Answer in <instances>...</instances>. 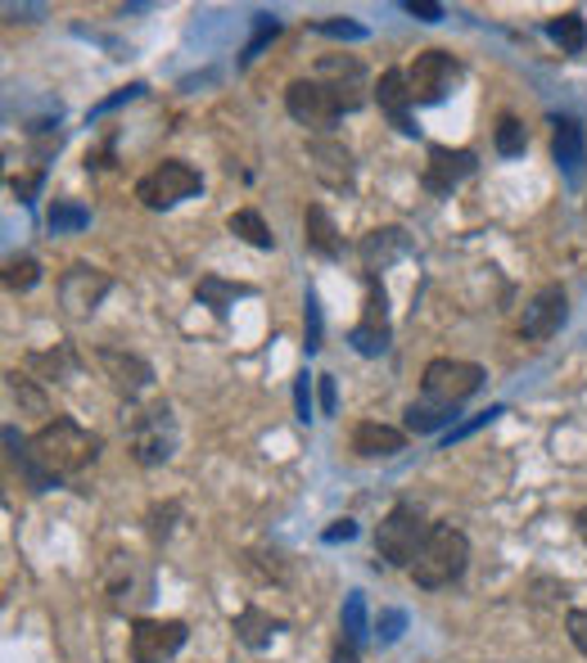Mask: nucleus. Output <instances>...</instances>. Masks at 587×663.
<instances>
[{
  "label": "nucleus",
  "instance_id": "f257e3e1",
  "mask_svg": "<svg viewBox=\"0 0 587 663\" xmlns=\"http://www.w3.org/2000/svg\"><path fill=\"white\" fill-rule=\"evenodd\" d=\"M100 434H91V429H82L78 420H69V416H54V420H45L32 438H28V451H32V460L37 466L59 483V479H69V475H82L91 460L100 456Z\"/></svg>",
  "mask_w": 587,
  "mask_h": 663
},
{
  "label": "nucleus",
  "instance_id": "f03ea898",
  "mask_svg": "<svg viewBox=\"0 0 587 663\" xmlns=\"http://www.w3.org/2000/svg\"><path fill=\"white\" fill-rule=\"evenodd\" d=\"M429 533H434V523L425 519V510L412 506V501H398L375 528V564L384 560L394 569H412L421 547L429 542Z\"/></svg>",
  "mask_w": 587,
  "mask_h": 663
},
{
  "label": "nucleus",
  "instance_id": "7ed1b4c3",
  "mask_svg": "<svg viewBox=\"0 0 587 663\" xmlns=\"http://www.w3.org/2000/svg\"><path fill=\"white\" fill-rule=\"evenodd\" d=\"M466 564H470V538L452 523H434L429 542L421 547V555L412 564V578H416V586L438 591V586H452L456 578H462Z\"/></svg>",
  "mask_w": 587,
  "mask_h": 663
},
{
  "label": "nucleus",
  "instance_id": "20e7f679",
  "mask_svg": "<svg viewBox=\"0 0 587 663\" xmlns=\"http://www.w3.org/2000/svg\"><path fill=\"white\" fill-rule=\"evenodd\" d=\"M479 388H484V366L456 361V357H434L425 366V379H421V397H425V402L452 407V411H462Z\"/></svg>",
  "mask_w": 587,
  "mask_h": 663
},
{
  "label": "nucleus",
  "instance_id": "39448f33",
  "mask_svg": "<svg viewBox=\"0 0 587 663\" xmlns=\"http://www.w3.org/2000/svg\"><path fill=\"white\" fill-rule=\"evenodd\" d=\"M204 190V176L194 172L190 163H181V159H163L159 167H150L141 181H136V198L145 208H154V213H168V208H176L181 198H194Z\"/></svg>",
  "mask_w": 587,
  "mask_h": 663
},
{
  "label": "nucleus",
  "instance_id": "423d86ee",
  "mask_svg": "<svg viewBox=\"0 0 587 663\" xmlns=\"http://www.w3.org/2000/svg\"><path fill=\"white\" fill-rule=\"evenodd\" d=\"M407 82H412L416 104H438V100H447V91L456 82H462V59L452 50H421L407 69Z\"/></svg>",
  "mask_w": 587,
  "mask_h": 663
},
{
  "label": "nucleus",
  "instance_id": "0eeeda50",
  "mask_svg": "<svg viewBox=\"0 0 587 663\" xmlns=\"http://www.w3.org/2000/svg\"><path fill=\"white\" fill-rule=\"evenodd\" d=\"M176 451V420L168 402H154L150 411L132 416V456L141 466H163Z\"/></svg>",
  "mask_w": 587,
  "mask_h": 663
},
{
  "label": "nucleus",
  "instance_id": "6e6552de",
  "mask_svg": "<svg viewBox=\"0 0 587 663\" xmlns=\"http://www.w3.org/2000/svg\"><path fill=\"white\" fill-rule=\"evenodd\" d=\"M285 109H290V118L298 122V126H307V131H331L335 122H340V100L325 91L316 78H298V82H290V91H285Z\"/></svg>",
  "mask_w": 587,
  "mask_h": 663
},
{
  "label": "nucleus",
  "instance_id": "1a4fd4ad",
  "mask_svg": "<svg viewBox=\"0 0 587 663\" xmlns=\"http://www.w3.org/2000/svg\"><path fill=\"white\" fill-rule=\"evenodd\" d=\"M109 289H113V276L91 267V262H73V267L59 276V303L69 316H91Z\"/></svg>",
  "mask_w": 587,
  "mask_h": 663
},
{
  "label": "nucleus",
  "instance_id": "9d476101",
  "mask_svg": "<svg viewBox=\"0 0 587 663\" xmlns=\"http://www.w3.org/2000/svg\"><path fill=\"white\" fill-rule=\"evenodd\" d=\"M190 628L181 619H136L132 623V663H168L185 645Z\"/></svg>",
  "mask_w": 587,
  "mask_h": 663
},
{
  "label": "nucleus",
  "instance_id": "9b49d317",
  "mask_svg": "<svg viewBox=\"0 0 587 663\" xmlns=\"http://www.w3.org/2000/svg\"><path fill=\"white\" fill-rule=\"evenodd\" d=\"M316 82L340 100V109H344V113H353V109H362V104H366V69H362L357 59H348V54H331V59H321V63H316Z\"/></svg>",
  "mask_w": 587,
  "mask_h": 663
},
{
  "label": "nucleus",
  "instance_id": "f8f14e48",
  "mask_svg": "<svg viewBox=\"0 0 587 663\" xmlns=\"http://www.w3.org/2000/svg\"><path fill=\"white\" fill-rule=\"evenodd\" d=\"M95 361H100V370H104V379L126 397V402H136V397L154 384V366L145 361V357H136V353H122V348H100L95 353Z\"/></svg>",
  "mask_w": 587,
  "mask_h": 663
},
{
  "label": "nucleus",
  "instance_id": "ddd939ff",
  "mask_svg": "<svg viewBox=\"0 0 587 663\" xmlns=\"http://www.w3.org/2000/svg\"><path fill=\"white\" fill-rule=\"evenodd\" d=\"M307 167H312V176H316L325 190H348V185H353V172H357L348 145H340V141H331V136L307 141Z\"/></svg>",
  "mask_w": 587,
  "mask_h": 663
},
{
  "label": "nucleus",
  "instance_id": "4468645a",
  "mask_svg": "<svg viewBox=\"0 0 587 663\" xmlns=\"http://www.w3.org/2000/svg\"><path fill=\"white\" fill-rule=\"evenodd\" d=\"M407 253H412V239H407L403 226H375V231L362 235V244H357L362 272L375 276V280H379V272H388V267H394L398 257H407Z\"/></svg>",
  "mask_w": 587,
  "mask_h": 663
},
{
  "label": "nucleus",
  "instance_id": "2eb2a0df",
  "mask_svg": "<svg viewBox=\"0 0 587 663\" xmlns=\"http://www.w3.org/2000/svg\"><path fill=\"white\" fill-rule=\"evenodd\" d=\"M475 163H479L475 150H447V145H434L421 185H425L429 194H452L456 185H462V181L475 172Z\"/></svg>",
  "mask_w": 587,
  "mask_h": 663
},
{
  "label": "nucleus",
  "instance_id": "dca6fc26",
  "mask_svg": "<svg viewBox=\"0 0 587 663\" xmlns=\"http://www.w3.org/2000/svg\"><path fill=\"white\" fill-rule=\"evenodd\" d=\"M551 159L556 167L578 185L587 167V131L578 118H551Z\"/></svg>",
  "mask_w": 587,
  "mask_h": 663
},
{
  "label": "nucleus",
  "instance_id": "f3484780",
  "mask_svg": "<svg viewBox=\"0 0 587 663\" xmlns=\"http://www.w3.org/2000/svg\"><path fill=\"white\" fill-rule=\"evenodd\" d=\"M565 325V289L560 285H543L534 298H529V307H525V320H519V335L525 339H551L556 329Z\"/></svg>",
  "mask_w": 587,
  "mask_h": 663
},
{
  "label": "nucleus",
  "instance_id": "a211bd4d",
  "mask_svg": "<svg viewBox=\"0 0 587 663\" xmlns=\"http://www.w3.org/2000/svg\"><path fill=\"white\" fill-rule=\"evenodd\" d=\"M375 100H379V109L388 113V122H394L403 136H416V122H412V82H407V69H388V73H379V82H375Z\"/></svg>",
  "mask_w": 587,
  "mask_h": 663
},
{
  "label": "nucleus",
  "instance_id": "6ab92c4d",
  "mask_svg": "<svg viewBox=\"0 0 587 663\" xmlns=\"http://www.w3.org/2000/svg\"><path fill=\"white\" fill-rule=\"evenodd\" d=\"M403 447H407V434H403V429H394V425L362 420V425L353 429V451H357V456H366V460H375V456H398Z\"/></svg>",
  "mask_w": 587,
  "mask_h": 663
},
{
  "label": "nucleus",
  "instance_id": "aec40b11",
  "mask_svg": "<svg viewBox=\"0 0 587 663\" xmlns=\"http://www.w3.org/2000/svg\"><path fill=\"white\" fill-rule=\"evenodd\" d=\"M303 239H307V248L312 253H321V257H344V239H340V226H335V217L325 213L321 204H312L307 213H303Z\"/></svg>",
  "mask_w": 587,
  "mask_h": 663
},
{
  "label": "nucleus",
  "instance_id": "412c9836",
  "mask_svg": "<svg viewBox=\"0 0 587 663\" xmlns=\"http://www.w3.org/2000/svg\"><path fill=\"white\" fill-rule=\"evenodd\" d=\"M231 628H235V636H240L249 650H263V645H272V636H276V632H285V623H281V619H272L267 610H253V605H249V610H240Z\"/></svg>",
  "mask_w": 587,
  "mask_h": 663
},
{
  "label": "nucleus",
  "instance_id": "4be33fe9",
  "mask_svg": "<svg viewBox=\"0 0 587 663\" xmlns=\"http://www.w3.org/2000/svg\"><path fill=\"white\" fill-rule=\"evenodd\" d=\"M547 37H551L565 54H583V50H587V19H583L578 10H565V14H556V19L547 23Z\"/></svg>",
  "mask_w": 587,
  "mask_h": 663
},
{
  "label": "nucleus",
  "instance_id": "5701e85b",
  "mask_svg": "<svg viewBox=\"0 0 587 663\" xmlns=\"http://www.w3.org/2000/svg\"><path fill=\"white\" fill-rule=\"evenodd\" d=\"M231 235H240L244 244H253V248H276V235L267 231V222H263V213H253V208H240V213H231Z\"/></svg>",
  "mask_w": 587,
  "mask_h": 663
},
{
  "label": "nucleus",
  "instance_id": "b1692460",
  "mask_svg": "<svg viewBox=\"0 0 587 663\" xmlns=\"http://www.w3.org/2000/svg\"><path fill=\"white\" fill-rule=\"evenodd\" d=\"M50 235H69V231H87L91 226V213L78 204V198H54L50 204V217H45Z\"/></svg>",
  "mask_w": 587,
  "mask_h": 663
},
{
  "label": "nucleus",
  "instance_id": "393cba45",
  "mask_svg": "<svg viewBox=\"0 0 587 663\" xmlns=\"http://www.w3.org/2000/svg\"><path fill=\"white\" fill-rule=\"evenodd\" d=\"M403 420H407V434H434V429H443V425H452L456 420V411L452 407H434V402H412L407 411H403Z\"/></svg>",
  "mask_w": 587,
  "mask_h": 663
},
{
  "label": "nucleus",
  "instance_id": "a878e982",
  "mask_svg": "<svg viewBox=\"0 0 587 663\" xmlns=\"http://www.w3.org/2000/svg\"><path fill=\"white\" fill-rule=\"evenodd\" d=\"M493 145H497V154H502V159L525 154V145H529V131H525V122H519V118H510V113H502V118H497V131H493Z\"/></svg>",
  "mask_w": 587,
  "mask_h": 663
},
{
  "label": "nucleus",
  "instance_id": "bb28decb",
  "mask_svg": "<svg viewBox=\"0 0 587 663\" xmlns=\"http://www.w3.org/2000/svg\"><path fill=\"white\" fill-rule=\"evenodd\" d=\"M28 370H41L45 379H63V375L78 370V357H73L69 344H59V353H32V357H28Z\"/></svg>",
  "mask_w": 587,
  "mask_h": 663
},
{
  "label": "nucleus",
  "instance_id": "cd10ccee",
  "mask_svg": "<svg viewBox=\"0 0 587 663\" xmlns=\"http://www.w3.org/2000/svg\"><path fill=\"white\" fill-rule=\"evenodd\" d=\"M37 280H41V262H37V257L23 253V257H10V262H6V289H10V294H28Z\"/></svg>",
  "mask_w": 587,
  "mask_h": 663
},
{
  "label": "nucleus",
  "instance_id": "c85d7f7f",
  "mask_svg": "<svg viewBox=\"0 0 587 663\" xmlns=\"http://www.w3.org/2000/svg\"><path fill=\"white\" fill-rule=\"evenodd\" d=\"M348 344L362 353V357H379V353H388V325H353V335H348Z\"/></svg>",
  "mask_w": 587,
  "mask_h": 663
},
{
  "label": "nucleus",
  "instance_id": "c756f323",
  "mask_svg": "<svg viewBox=\"0 0 587 663\" xmlns=\"http://www.w3.org/2000/svg\"><path fill=\"white\" fill-rule=\"evenodd\" d=\"M240 294H244L240 285H226V280H213V276H209V280H200V298H204L217 316H226V312H231V303H235Z\"/></svg>",
  "mask_w": 587,
  "mask_h": 663
},
{
  "label": "nucleus",
  "instance_id": "7c9ffc66",
  "mask_svg": "<svg viewBox=\"0 0 587 663\" xmlns=\"http://www.w3.org/2000/svg\"><path fill=\"white\" fill-rule=\"evenodd\" d=\"M344 636L353 645L366 641V601H362V591H348V601H344Z\"/></svg>",
  "mask_w": 587,
  "mask_h": 663
},
{
  "label": "nucleus",
  "instance_id": "2f4dec72",
  "mask_svg": "<svg viewBox=\"0 0 587 663\" xmlns=\"http://www.w3.org/2000/svg\"><path fill=\"white\" fill-rule=\"evenodd\" d=\"M10 392L19 397V407L32 411V416H45V411H50V407H45V392H41L28 375H10Z\"/></svg>",
  "mask_w": 587,
  "mask_h": 663
},
{
  "label": "nucleus",
  "instance_id": "473e14b6",
  "mask_svg": "<svg viewBox=\"0 0 587 663\" xmlns=\"http://www.w3.org/2000/svg\"><path fill=\"white\" fill-rule=\"evenodd\" d=\"M276 32H281V23H276L272 14H253V41L244 45L240 63H253V59H257V50H263V45H267V41H272Z\"/></svg>",
  "mask_w": 587,
  "mask_h": 663
},
{
  "label": "nucleus",
  "instance_id": "72a5a7b5",
  "mask_svg": "<svg viewBox=\"0 0 587 663\" xmlns=\"http://www.w3.org/2000/svg\"><path fill=\"white\" fill-rule=\"evenodd\" d=\"M366 325H388V294L375 276H366Z\"/></svg>",
  "mask_w": 587,
  "mask_h": 663
},
{
  "label": "nucleus",
  "instance_id": "f704fd0d",
  "mask_svg": "<svg viewBox=\"0 0 587 663\" xmlns=\"http://www.w3.org/2000/svg\"><path fill=\"white\" fill-rule=\"evenodd\" d=\"M497 416H506V407H488V411H479V416H470L466 425H456V429H447V438H443V447H452V442H462V438H470V434H479L484 425H493Z\"/></svg>",
  "mask_w": 587,
  "mask_h": 663
},
{
  "label": "nucleus",
  "instance_id": "c9c22d12",
  "mask_svg": "<svg viewBox=\"0 0 587 663\" xmlns=\"http://www.w3.org/2000/svg\"><path fill=\"white\" fill-rule=\"evenodd\" d=\"M303 335H307V353L321 348V307H316V294H307V307H303Z\"/></svg>",
  "mask_w": 587,
  "mask_h": 663
},
{
  "label": "nucleus",
  "instance_id": "e433bc0d",
  "mask_svg": "<svg viewBox=\"0 0 587 663\" xmlns=\"http://www.w3.org/2000/svg\"><path fill=\"white\" fill-rule=\"evenodd\" d=\"M316 32H325V37H344V41H362L366 37V28L362 23H340V19H325V23H316Z\"/></svg>",
  "mask_w": 587,
  "mask_h": 663
},
{
  "label": "nucleus",
  "instance_id": "4c0bfd02",
  "mask_svg": "<svg viewBox=\"0 0 587 663\" xmlns=\"http://www.w3.org/2000/svg\"><path fill=\"white\" fill-rule=\"evenodd\" d=\"M565 628H569V641L578 645V654L587 659V610H569V619H565Z\"/></svg>",
  "mask_w": 587,
  "mask_h": 663
},
{
  "label": "nucleus",
  "instance_id": "58836bf2",
  "mask_svg": "<svg viewBox=\"0 0 587 663\" xmlns=\"http://www.w3.org/2000/svg\"><path fill=\"white\" fill-rule=\"evenodd\" d=\"M412 19H421V23H438L447 10L443 6H434V0H407V6H403Z\"/></svg>",
  "mask_w": 587,
  "mask_h": 663
},
{
  "label": "nucleus",
  "instance_id": "ea45409f",
  "mask_svg": "<svg viewBox=\"0 0 587 663\" xmlns=\"http://www.w3.org/2000/svg\"><path fill=\"white\" fill-rule=\"evenodd\" d=\"M294 411H298V420L307 425L312 420V392H307V370L294 379Z\"/></svg>",
  "mask_w": 587,
  "mask_h": 663
},
{
  "label": "nucleus",
  "instance_id": "a19ab883",
  "mask_svg": "<svg viewBox=\"0 0 587 663\" xmlns=\"http://www.w3.org/2000/svg\"><path fill=\"white\" fill-rule=\"evenodd\" d=\"M375 628H379V641H398V632L407 628V619H403L398 610H388V614L375 619Z\"/></svg>",
  "mask_w": 587,
  "mask_h": 663
},
{
  "label": "nucleus",
  "instance_id": "79ce46f5",
  "mask_svg": "<svg viewBox=\"0 0 587 663\" xmlns=\"http://www.w3.org/2000/svg\"><path fill=\"white\" fill-rule=\"evenodd\" d=\"M141 91H145V86H141V82H132V86H122V91H118V95H109V100H104V104H100V109H95V113H91V118H100V113H113V109H118V104H126V100H136V95H141Z\"/></svg>",
  "mask_w": 587,
  "mask_h": 663
},
{
  "label": "nucleus",
  "instance_id": "37998d69",
  "mask_svg": "<svg viewBox=\"0 0 587 663\" xmlns=\"http://www.w3.org/2000/svg\"><path fill=\"white\" fill-rule=\"evenodd\" d=\"M348 538H357L353 519H335V528H325V542H348Z\"/></svg>",
  "mask_w": 587,
  "mask_h": 663
},
{
  "label": "nucleus",
  "instance_id": "c03bdc74",
  "mask_svg": "<svg viewBox=\"0 0 587 663\" xmlns=\"http://www.w3.org/2000/svg\"><path fill=\"white\" fill-rule=\"evenodd\" d=\"M321 411L335 416V379L331 375H321Z\"/></svg>",
  "mask_w": 587,
  "mask_h": 663
},
{
  "label": "nucleus",
  "instance_id": "a18cd8bd",
  "mask_svg": "<svg viewBox=\"0 0 587 663\" xmlns=\"http://www.w3.org/2000/svg\"><path fill=\"white\" fill-rule=\"evenodd\" d=\"M331 663H357V645L348 641V636H340V645H335V659Z\"/></svg>",
  "mask_w": 587,
  "mask_h": 663
},
{
  "label": "nucleus",
  "instance_id": "49530a36",
  "mask_svg": "<svg viewBox=\"0 0 587 663\" xmlns=\"http://www.w3.org/2000/svg\"><path fill=\"white\" fill-rule=\"evenodd\" d=\"M578 533H583V542H587V506L578 510Z\"/></svg>",
  "mask_w": 587,
  "mask_h": 663
}]
</instances>
